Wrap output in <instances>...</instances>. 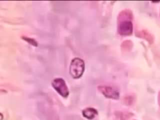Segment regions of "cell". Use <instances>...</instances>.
<instances>
[{"label": "cell", "mask_w": 160, "mask_h": 120, "mask_svg": "<svg viewBox=\"0 0 160 120\" xmlns=\"http://www.w3.org/2000/svg\"><path fill=\"white\" fill-rule=\"evenodd\" d=\"M85 64L84 61L79 58L72 59L69 66V74L74 79L81 78L84 71Z\"/></svg>", "instance_id": "obj_1"}, {"label": "cell", "mask_w": 160, "mask_h": 120, "mask_svg": "<svg viewBox=\"0 0 160 120\" xmlns=\"http://www.w3.org/2000/svg\"><path fill=\"white\" fill-rule=\"evenodd\" d=\"M53 88L62 97L67 98L69 94L68 88L65 81L61 78H55L51 82Z\"/></svg>", "instance_id": "obj_2"}, {"label": "cell", "mask_w": 160, "mask_h": 120, "mask_svg": "<svg viewBox=\"0 0 160 120\" xmlns=\"http://www.w3.org/2000/svg\"><path fill=\"white\" fill-rule=\"evenodd\" d=\"M118 32L120 35L122 36H129L131 35L132 32V23L128 19H123L120 18V20H118Z\"/></svg>", "instance_id": "obj_3"}, {"label": "cell", "mask_w": 160, "mask_h": 120, "mask_svg": "<svg viewBox=\"0 0 160 120\" xmlns=\"http://www.w3.org/2000/svg\"><path fill=\"white\" fill-rule=\"evenodd\" d=\"M99 91L106 98L114 99H118L119 98V91L114 87L109 86L101 85L98 86Z\"/></svg>", "instance_id": "obj_4"}, {"label": "cell", "mask_w": 160, "mask_h": 120, "mask_svg": "<svg viewBox=\"0 0 160 120\" xmlns=\"http://www.w3.org/2000/svg\"><path fill=\"white\" fill-rule=\"evenodd\" d=\"M82 115L86 118L91 120L98 115V111L94 108H88L82 111Z\"/></svg>", "instance_id": "obj_5"}, {"label": "cell", "mask_w": 160, "mask_h": 120, "mask_svg": "<svg viewBox=\"0 0 160 120\" xmlns=\"http://www.w3.org/2000/svg\"><path fill=\"white\" fill-rule=\"evenodd\" d=\"M22 38L27 42H28L29 43H30L31 44L33 45L34 46H38V43L37 42L33 39H31V38H27V37H22Z\"/></svg>", "instance_id": "obj_6"}]
</instances>
